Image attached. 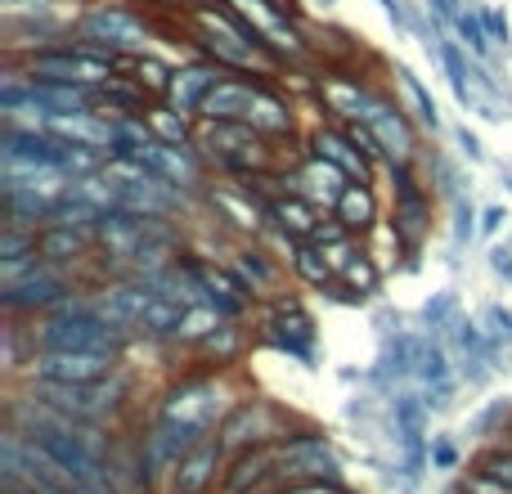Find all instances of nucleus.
I'll list each match as a JSON object with an SVG mask.
<instances>
[{"label": "nucleus", "instance_id": "nucleus-30", "mask_svg": "<svg viewBox=\"0 0 512 494\" xmlns=\"http://www.w3.org/2000/svg\"><path fill=\"white\" fill-rule=\"evenodd\" d=\"M171 68H176V63L158 59V54H153V50H144V54H126V59L117 63V72H122V77H131L135 86H140L149 99H167Z\"/></svg>", "mask_w": 512, "mask_h": 494}, {"label": "nucleus", "instance_id": "nucleus-26", "mask_svg": "<svg viewBox=\"0 0 512 494\" xmlns=\"http://www.w3.org/2000/svg\"><path fill=\"white\" fill-rule=\"evenodd\" d=\"M261 486H279V472H274V445L230 454V468H225L221 494H252Z\"/></svg>", "mask_w": 512, "mask_h": 494}, {"label": "nucleus", "instance_id": "nucleus-17", "mask_svg": "<svg viewBox=\"0 0 512 494\" xmlns=\"http://www.w3.org/2000/svg\"><path fill=\"white\" fill-rule=\"evenodd\" d=\"M225 72H230V68H221V63L207 59V54H189V59H180L176 68H171L167 104L176 108V113H185V117H198L203 99L212 95V86L225 77Z\"/></svg>", "mask_w": 512, "mask_h": 494}, {"label": "nucleus", "instance_id": "nucleus-18", "mask_svg": "<svg viewBox=\"0 0 512 494\" xmlns=\"http://www.w3.org/2000/svg\"><path fill=\"white\" fill-rule=\"evenodd\" d=\"M144 162H149L162 180L180 185L185 194L203 198V189L212 185V180H207V176H212V167H207V158L194 149V144H162V140H153L149 149H144Z\"/></svg>", "mask_w": 512, "mask_h": 494}, {"label": "nucleus", "instance_id": "nucleus-3", "mask_svg": "<svg viewBox=\"0 0 512 494\" xmlns=\"http://www.w3.org/2000/svg\"><path fill=\"white\" fill-rule=\"evenodd\" d=\"M194 149L207 167L221 176H256V171H283L274 140H265L252 122H198Z\"/></svg>", "mask_w": 512, "mask_h": 494}, {"label": "nucleus", "instance_id": "nucleus-28", "mask_svg": "<svg viewBox=\"0 0 512 494\" xmlns=\"http://www.w3.org/2000/svg\"><path fill=\"white\" fill-rule=\"evenodd\" d=\"M243 351H248V324H243V319H225V324L216 328L212 337H203L189 355H194L198 364H207V369H234V364L243 360Z\"/></svg>", "mask_w": 512, "mask_h": 494}, {"label": "nucleus", "instance_id": "nucleus-31", "mask_svg": "<svg viewBox=\"0 0 512 494\" xmlns=\"http://www.w3.org/2000/svg\"><path fill=\"white\" fill-rule=\"evenodd\" d=\"M396 86H400V104L414 113V122L423 126V131H441V108H436V99H432V90L423 86V77H418L414 68H405V63H396Z\"/></svg>", "mask_w": 512, "mask_h": 494}, {"label": "nucleus", "instance_id": "nucleus-52", "mask_svg": "<svg viewBox=\"0 0 512 494\" xmlns=\"http://www.w3.org/2000/svg\"><path fill=\"white\" fill-rule=\"evenodd\" d=\"M490 270H495L499 279H508V283H512V247H504V243L490 247Z\"/></svg>", "mask_w": 512, "mask_h": 494}, {"label": "nucleus", "instance_id": "nucleus-49", "mask_svg": "<svg viewBox=\"0 0 512 494\" xmlns=\"http://www.w3.org/2000/svg\"><path fill=\"white\" fill-rule=\"evenodd\" d=\"M459 468V450L445 436H432V472H454Z\"/></svg>", "mask_w": 512, "mask_h": 494}, {"label": "nucleus", "instance_id": "nucleus-19", "mask_svg": "<svg viewBox=\"0 0 512 494\" xmlns=\"http://www.w3.org/2000/svg\"><path fill=\"white\" fill-rule=\"evenodd\" d=\"M306 153H315V158L333 162V167H342L351 180H360V185H373V171H378V162L364 158V149L346 135L342 122H319L310 126L306 135Z\"/></svg>", "mask_w": 512, "mask_h": 494}, {"label": "nucleus", "instance_id": "nucleus-37", "mask_svg": "<svg viewBox=\"0 0 512 494\" xmlns=\"http://www.w3.org/2000/svg\"><path fill=\"white\" fill-rule=\"evenodd\" d=\"M292 274H297L306 288H315V292H328L337 283V270L328 265V256L319 252L315 243H301L297 247V256H292Z\"/></svg>", "mask_w": 512, "mask_h": 494}, {"label": "nucleus", "instance_id": "nucleus-57", "mask_svg": "<svg viewBox=\"0 0 512 494\" xmlns=\"http://www.w3.org/2000/svg\"><path fill=\"white\" fill-rule=\"evenodd\" d=\"M504 436H508V441H512V418H508V432H504Z\"/></svg>", "mask_w": 512, "mask_h": 494}, {"label": "nucleus", "instance_id": "nucleus-9", "mask_svg": "<svg viewBox=\"0 0 512 494\" xmlns=\"http://www.w3.org/2000/svg\"><path fill=\"white\" fill-rule=\"evenodd\" d=\"M122 355L108 351H32L23 364V382H72V387H95L108 373H117Z\"/></svg>", "mask_w": 512, "mask_h": 494}, {"label": "nucleus", "instance_id": "nucleus-10", "mask_svg": "<svg viewBox=\"0 0 512 494\" xmlns=\"http://www.w3.org/2000/svg\"><path fill=\"white\" fill-rule=\"evenodd\" d=\"M387 95L382 86H373L364 72H346V68H324L315 81V99L324 104V113L333 117V122H369L373 108H378V99Z\"/></svg>", "mask_w": 512, "mask_h": 494}, {"label": "nucleus", "instance_id": "nucleus-45", "mask_svg": "<svg viewBox=\"0 0 512 494\" xmlns=\"http://www.w3.org/2000/svg\"><path fill=\"white\" fill-rule=\"evenodd\" d=\"M346 135H351V140L360 144L364 158H369V162H382V167H387V144L378 140V131H373L369 122H346Z\"/></svg>", "mask_w": 512, "mask_h": 494}, {"label": "nucleus", "instance_id": "nucleus-5", "mask_svg": "<svg viewBox=\"0 0 512 494\" xmlns=\"http://www.w3.org/2000/svg\"><path fill=\"white\" fill-rule=\"evenodd\" d=\"M301 423H306V418L283 409L279 400L239 396L216 436H221L225 454H243V450H261V445H279L283 436H292Z\"/></svg>", "mask_w": 512, "mask_h": 494}, {"label": "nucleus", "instance_id": "nucleus-2", "mask_svg": "<svg viewBox=\"0 0 512 494\" xmlns=\"http://www.w3.org/2000/svg\"><path fill=\"white\" fill-rule=\"evenodd\" d=\"M234 400H239V391L230 387V369H189L162 387L153 414L189 427L194 436H216Z\"/></svg>", "mask_w": 512, "mask_h": 494}, {"label": "nucleus", "instance_id": "nucleus-8", "mask_svg": "<svg viewBox=\"0 0 512 494\" xmlns=\"http://www.w3.org/2000/svg\"><path fill=\"white\" fill-rule=\"evenodd\" d=\"M203 203L212 207L221 230H230L234 239H265V230H270V198L239 176L221 180V185L212 180L203 189Z\"/></svg>", "mask_w": 512, "mask_h": 494}, {"label": "nucleus", "instance_id": "nucleus-53", "mask_svg": "<svg viewBox=\"0 0 512 494\" xmlns=\"http://www.w3.org/2000/svg\"><path fill=\"white\" fill-rule=\"evenodd\" d=\"M72 494H122V490L104 477V481H72Z\"/></svg>", "mask_w": 512, "mask_h": 494}, {"label": "nucleus", "instance_id": "nucleus-6", "mask_svg": "<svg viewBox=\"0 0 512 494\" xmlns=\"http://www.w3.org/2000/svg\"><path fill=\"white\" fill-rule=\"evenodd\" d=\"M72 32L86 36V41L108 45L113 54H144L158 36V18L140 14V9L122 5V0H95L86 14L72 18Z\"/></svg>", "mask_w": 512, "mask_h": 494}, {"label": "nucleus", "instance_id": "nucleus-21", "mask_svg": "<svg viewBox=\"0 0 512 494\" xmlns=\"http://www.w3.org/2000/svg\"><path fill=\"white\" fill-rule=\"evenodd\" d=\"M432 207H436L432 185L418 189V194L391 198L387 225L396 230V239H400V247H405V256H418V252H423V243L432 239Z\"/></svg>", "mask_w": 512, "mask_h": 494}, {"label": "nucleus", "instance_id": "nucleus-7", "mask_svg": "<svg viewBox=\"0 0 512 494\" xmlns=\"http://www.w3.org/2000/svg\"><path fill=\"white\" fill-rule=\"evenodd\" d=\"M274 472H279V490L297 486V481H346L337 445L310 423H301L297 432L274 445Z\"/></svg>", "mask_w": 512, "mask_h": 494}, {"label": "nucleus", "instance_id": "nucleus-43", "mask_svg": "<svg viewBox=\"0 0 512 494\" xmlns=\"http://www.w3.org/2000/svg\"><path fill=\"white\" fill-rule=\"evenodd\" d=\"M41 265H50L41 252H27V256H9V261H0V288H9V283H23L27 274H36Z\"/></svg>", "mask_w": 512, "mask_h": 494}, {"label": "nucleus", "instance_id": "nucleus-25", "mask_svg": "<svg viewBox=\"0 0 512 494\" xmlns=\"http://www.w3.org/2000/svg\"><path fill=\"white\" fill-rule=\"evenodd\" d=\"M36 252L50 265L72 274V270H90V261H95V239L68 230V225H45V230L36 234Z\"/></svg>", "mask_w": 512, "mask_h": 494}, {"label": "nucleus", "instance_id": "nucleus-54", "mask_svg": "<svg viewBox=\"0 0 512 494\" xmlns=\"http://www.w3.org/2000/svg\"><path fill=\"white\" fill-rule=\"evenodd\" d=\"M185 9H207V5H221V0H180Z\"/></svg>", "mask_w": 512, "mask_h": 494}, {"label": "nucleus", "instance_id": "nucleus-59", "mask_svg": "<svg viewBox=\"0 0 512 494\" xmlns=\"http://www.w3.org/2000/svg\"><path fill=\"white\" fill-rule=\"evenodd\" d=\"M508 99H512V95H508Z\"/></svg>", "mask_w": 512, "mask_h": 494}, {"label": "nucleus", "instance_id": "nucleus-33", "mask_svg": "<svg viewBox=\"0 0 512 494\" xmlns=\"http://www.w3.org/2000/svg\"><path fill=\"white\" fill-rule=\"evenodd\" d=\"M225 324V315L212 306V301H198V306H185V315H180L176 333H171L167 346H180V351H194L203 337H212L216 328Z\"/></svg>", "mask_w": 512, "mask_h": 494}, {"label": "nucleus", "instance_id": "nucleus-29", "mask_svg": "<svg viewBox=\"0 0 512 494\" xmlns=\"http://www.w3.org/2000/svg\"><path fill=\"white\" fill-rule=\"evenodd\" d=\"M319 221H324V212H319L315 203H306L301 194H292V189H283L279 198H270V225L283 234H292L297 243H310L319 230Z\"/></svg>", "mask_w": 512, "mask_h": 494}, {"label": "nucleus", "instance_id": "nucleus-47", "mask_svg": "<svg viewBox=\"0 0 512 494\" xmlns=\"http://www.w3.org/2000/svg\"><path fill=\"white\" fill-rule=\"evenodd\" d=\"M477 9H481V18H486V27H490L499 50H512V23H508L504 9H495V5H477Z\"/></svg>", "mask_w": 512, "mask_h": 494}, {"label": "nucleus", "instance_id": "nucleus-41", "mask_svg": "<svg viewBox=\"0 0 512 494\" xmlns=\"http://www.w3.org/2000/svg\"><path fill=\"white\" fill-rule=\"evenodd\" d=\"M472 468H481V472H495V477H504L508 486H512V441H490L486 450L472 459Z\"/></svg>", "mask_w": 512, "mask_h": 494}, {"label": "nucleus", "instance_id": "nucleus-58", "mask_svg": "<svg viewBox=\"0 0 512 494\" xmlns=\"http://www.w3.org/2000/svg\"><path fill=\"white\" fill-rule=\"evenodd\" d=\"M454 494H459V490H454Z\"/></svg>", "mask_w": 512, "mask_h": 494}, {"label": "nucleus", "instance_id": "nucleus-4", "mask_svg": "<svg viewBox=\"0 0 512 494\" xmlns=\"http://www.w3.org/2000/svg\"><path fill=\"white\" fill-rule=\"evenodd\" d=\"M256 337H261L270 351L297 360L301 369H319V324L306 310V301L279 292V297L265 301L261 319H256Z\"/></svg>", "mask_w": 512, "mask_h": 494}, {"label": "nucleus", "instance_id": "nucleus-14", "mask_svg": "<svg viewBox=\"0 0 512 494\" xmlns=\"http://www.w3.org/2000/svg\"><path fill=\"white\" fill-rule=\"evenodd\" d=\"M225 468H230V454H225L221 436H207V441H198L180 459V468L171 472V481L162 490L167 494H221Z\"/></svg>", "mask_w": 512, "mask_h": 494}, {"label": "nucleus", "instance_id": "nucleus-27", "mask_svg": "<svg viewBox=\"0 0 512 494\" xmlns=\"http://www.w3.org/2000/svg\"><path fill=\"white\" fill-rule=\"evenodd\" d=\"M333 216L346 225V234H355V239H369V234L382 225L378 189H373V185H360V180H351V185H346V194L337 198Z\"/></svg>", "mask_w": 512, "mask_h": 494}, {"label": "nucleus", "instance_id": "nucleus-46", "mask_svg": "<svg viewBox=\"0 0 512 494\" xmlns=\"http://www.w3.org/2000/svg\"><path fill=\"white\" fill-rule=\"evenodd\" d=\"M27 252H36V230L0 225V261H9V256H27Z\"/></svg>", "mask_w": 512, "mask_h": 494}, {"label": "nucleus", "instance_id": "nucleus-40", "mask_svg": "<svg viewBox=\"0 0 512 494\" xmlns=\"http://www.w3.org/2000/svg\"><path fill=\"white\" fill-rule=\"evenodd\" d=\"M432 194L445 198V203H450V198H459V194H468V189H463V171L454 167L445 153H432Z\"/></svg>", "mask_w": 512, "mask_h": 494}, {"label": "nucleus", "instance_id": "nucleus-35", "mask_svg": "<svg viewBox=\"0 0 512 494\" xmlns=\"http://www.w3.org/2000/svg\"><path fill=\"white\" fill-rule=\"evenodd\" d=\"M450 32L463 41V50L472 54V59H481V63H495V36H490V27H486V18H481V9H468L463 5V14L450 23Z\"/></svg>", "mask_w": 512, "mask_h": 494}, {"label": "nucleus", "instance_id": "nucleus-34", "mask_svg": "<svg viewBox=\"0 0 512 494\" xmlns=\"http://www.w3.org/2000/svg\"><path fill=\"white\" fill-rule=\"evenodd\" d=\"M104 207H95V203H86L81 194H63L59 203L50 207V225H68V230H77V234H86V239H95L99 234V225H104Z\"/></svg>", "mask_w": 512, "mask_h": 494}, {"label": "nucleus", "instance_id": "nucleus-50", "mask_svg": "<svg viewBox=\"0 0 512 494\" xmlns=\"http://www.w3.org/2000/svg\"><path fill=\"white\" fill-rule=\"evenodd\" d=\"M279 494H355L346 481H297V486H283Z\"/></svg>", "mask_w": 512, "mask_h": 494}, {"label": "nucleus", "instance_id": "nucleus-36", "mask_svg": "<svg viewBox=\"0 0 512 494\" xmlns=\"http://www.w3.org/2000/svg\"><path fill=\"white\" fill-rule=\"evenodd\" d=\"M477 239H481V207L468 194L450 198V252L454 256L468 252Z\"/></svg>", "mask_w": 512, "mask_h": 494}, {"label": "nucleus", "instance_id": "nucleus-56", "mask_svg": "<svg viewBox=\"0 0 512 494\" xmlns=\"http://www.w3.org/2000/svg\"><path fill=\"white\" fill-rule=\"evenodd\" d=\"M252 494H279V486H261V490H252Z\"/></svg>", "mask_w": 512, "mask_h": 494}, {"label": "nucleus", "instance_id": "nucleus-39", "mask_svg": "<svg viewBox=\"0 0 512 494\" xmlns=\"http://www.w3.org/2000/svg\"><path fill=\"white\" fill-rule=\"evenodd\" d=\"M508 418H512V400H490V405L468 423V432L481 436V441H495V436L508 432Z\"/></svg>", "mask_w": 512, "mask_h": 494}, {"label": "nucleus", "instance_id": "nucleus-13", "mask_svg": "<svg viewBox=\"0 0 512 494\" xmlns=\"http://www.w3.org/2000/svg\"><path fill=\"white\" fill-rule=\"evenodd\" d=\"M189 270L198 274V283H203L207 301H212L216 310H221L225 319H248V310L256 306V297L248 292V283L234 274L230 261H216V256H198V252H185Z\"/></svg>", "mask_w": 512, "mask_h": 494}, {"label": "nucleus", "instance_id": "nucleus-20", "mask_svg": "<svg viewBox=\"0 0 512 494\" xmlns=\"http://www.w3.org/2000/svg\"><path fill=\"white\" fill-rule=\"evenodd\" d=\"M369 126L378 131V140L387 144V162H418V131H423V126L414 122V113H409L396 95L378 99Z\"/></svg>", "mask_w": 512, "mask_h": 494}, {"label": "nucleus", "instance_id": "nucleus-16", "mask_svg": "<svg viewBox=\"0 0 512 494\" xmlns=\"http://www.w3.org/2000/svg\"><path fill=\"white\" fill-rule=\"evenodd\" d=\"M418 346H423V333H409V328H387L378 346V360L369 369V382L378 391H400L414 382V369H418Z\"/></svg>", "mask_w": 512, "mask_h": 494}, {"label": "nucleus", "instance_id": "nucleus-23", "mask_svg": "<svg viewBox=\"0 0 512 494\" xmlns=\"http://www.w3.org/2000/svg\"><path fill=\"white\" fill-rule=\"evenodd\" d=\"M230 265H234V274L248 283V292H252L256 301L279 297V270H283V261H279V256H270V247H265L261 239H243L230 252Z\"/></svg>", "mask_w": 512, "mask_h": 494}, {"label": "nucleus", "instance_id": "nucleus-11", "mask_svg": "<svg viewBox=\"0 0 512 494\" xmlns=\"http://www.w3.org/2000/svg\"><path fill=\"white\" fill-rule=\"evenodd\" d=\"M77 288H86V283H77L68 270H59V265H41V270L27 274L23 283L0 288V310H5L9 319H41Z\"/></svg>", "mask_w": 512, "mask_h": 494}, {"label": "nucleus", "instance_id": "nucleus-42", "mask_svg": "<svg viewBox=\"0 0 512 494\" xmlns=\"http://www.w3.org/2000/svg\"><path fill=\"white\" fill-rule=\"evenodd\" d=\"M481 328L490 333V342L504 351V346H512V310L504 306V301H490L486 310H481Z\"/></svg>", "mask_w": 512, "mask_h": 494}, {"label": "nucleus", "instance_id": "nucleus-12", "mask_svg": "<svg viewBox=\"0 0 512 494\" xmlns=\"http://www.w3.org/2000/svg\"><path fill=\"white\" fill-rule=\"evenodd\" d=\"M90 297H95V310L126 337V342H140L144 337V315H149V301H153L149 283L108 279V283H99V288H90Z\"/></svg>", "mask_w": 512, "mask_h": 494}, {"label": "nucleus", "instance_id": "nucleus-38", "mask_svg": "<svg viewBox=\"0 0 512 494\" xmlns=\"http://www.w3.org/2000/svg\"><path fill=\"white\" fill-rule=\"evenodd\" d=\"M454 315H459V292H436V297H427L423 301V310H418V328H423V333H436L441 337L445 328L454 324Z\"/></svg>", "mask_w": 512, "mask_h": 494}, {"label": "nucleus", "instance_id": "nucleus-24", "mask_svg": "<svg viewBox=\"0 0 512 494\" xmlns=\"http://www.w3.org/2000/svg\"><path fill=\"white\" fill-rule=\"evenodd\" d=\"M248 122L265 135V140H274V144H279V140H297V108H292V99L274 86V77H261Z\"/></svg>", "mask_w": 512, "mask_h": 494}, {"label": "nucleus", "instance_id": "nucleus-55", "mask_svg": "<svg viewBox=\"0 0 512 494\" xmlns=\"http://www.w3.org/2000/svg\"><path fill=\"white\" fill-rule=\"evenodd\" d=\"M274 5H279V9H288V14H297V5H292V0H274Z\"/></svg>", "mask_w": 512, "mask_h": 494}, {"label": "nucleus", "instance_id": "nucleus-44", "mask_svg": "<svg viewBox=\"0 0 512 494\" xmlns=\"http://www.w3.org/2000/svg\"><path fill=\"white\" fill-rule=\"evenodd\" d=\"M459 494H512V486L495 472H481V468H468L459 481Z\"/></svg>", "mask_w": 512, "mask_h": 494}, {"label": "nucleus", "instance_id": "nucleus-48", "mask_svg": "<svg viewBox=\"0 0 512 494\" xmlns=\"http://www.w3.org/2000/svg\"><path fill=\"white\" fill-rule=\"evenodd\" d=\"M454 144H459V158L463 162H472V167H481V162H486V149H481L477 131H468V122L454 126Z\"/></svg>", "mask_w": 512, "mask_h": 494}, {"label": "nucleus", "instance_id": "nucleus-15", "mask_svg": "<svg viewBox=\"0 0 512 494\" xmlns=\"http://www.w3.org/2000/svg\"><path fill=\"white\" fill-rule=\"evenodd\" d=\"M283 176H288L292 194H301L306 203H315L319 212H333L337 198H342L346 185H351V176H346L342 167H333V162L315 158V153H306V149L297 153V167H288Z\"/></svg>", "mask_w": 512, "mask_h": 494}, {"label": "nucleus", "instance_id": "nucleus-22", "mask_svg": "<svg viewBox=\"0 0 512 494\" xmlns=\"http://www.w3.org/2000/svg\"><path fill=\"white\" fill-rule=\"evenodd\" d=\"M256 86H261V77L225 72V77L212 86V95L203 99V108H198V122H248Z\"/></svg>", "mask_w": 512, "mask_h": 494}, {"label": "nucleus", "instance_id": "nucleus-51", "mask_svg": "<svg viewBox=\"0 0 512 494\" xmlns=\"http://www.w3.org/2000/svg\"><path fill=\"white\" fill-rule=\"evenodd\" d=\"M508 221H512V216H508V207H504V203H495V207H481V239H495V234L504 230Z\"/></svg>", "mask_w": 512, "mask_h": 494}, {"label": "nucleus", "instance_id": "nucleus-32", "mask_svg": "<svg viewBox=\"0 0 512 494\" xmlns=\"http://www.w3.org/2000/svg\"><path fill=\"white\" fill-rule=\"evenodd\" d=\"M144 122H149L153 140H162V144H194L198 140V117L176 113L167 99H153L149 113H144Z\"/></svg>", "mask_w": 512, "mask_h": 494}, {"label": "nucleus", "instance_id": "nucleus-1", "mask_svg": "<svg viewBox=\"0 0 512 494\" xmlns=\"http://www.w3.org/2000/svg\"><path fill=\"white\" fill-rule=\"evenodd\" d=\"M180 32L189 36L194 54H207V59H216L230 72H248V77H279L283 72L279 63L270 59V50L252 36V27L243 23L225 0L221 5H207V9H189V14L180 18Z\"/></svg>", "mask_w": 512, "mask_h": 494}]
</instances>
